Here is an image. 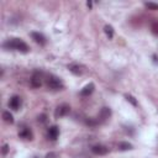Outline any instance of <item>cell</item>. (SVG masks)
Listing matches in <instances>:
<instances>
[{
    "label": "cell",
    "mask_w": 158,
    "mask_h": 158,
    "mask_svg": "<svg viewBox=\"0 0 158 158\" xmlns=\"http://www.w3.org/2000/svg\"><path fill=\"white\" fill-rule=\"evenodd\" d=\"M4 48H7V49H15V51H19V52H22V53H27L28 52V46L20 38H9L7 41L4 42Z\"/></svg>",
    "instance_id": "obj_1"
},
{
    "label": "cell",
    "mask_w": 158,
    "mask_h": 158,
    "mask_svg": "<svg viewBox=\"0 0 158 158\" xmlns=\"http://www.w3.org/2000/svg\"><path fill=\"white\" fill-rule=\"evenodd\" d=\"M47 85H48V88L52 89V90H60V89H63V83H62V80H60L58 77L53 75V74H49V75L47 77Z\"/></svg>",
    "instance_id": "obj_2"
},
{
    "label": "cell",
    "mask_w": 158,
    "mask_h": 158,
    "mask_svg": "<svg viewBox=\"0 0 158 158\" xmlns=\"http://www.w3.org/2000/svg\"><path fill=\"white\" fill-rule=\"evenodd\" d=\"M42 72L40 70H35L31 75V79H30V84L32 88H40L42 85Z\"/></svg>",
    "instance_id": "obj_3"
},
{
    "label": "cell",
    "mask_w": 158,
    "mask_h": 158,
    "mask_svg": "<svg viewBox=\"0 0 158 158\" xmlns=\"http://www.w3.org/2000/svg\"><path fill=\"white\" fill-rule=\"evenodd\" d=\"M69 111H70L69 105H67V104H62V105L57 106V109H56V111H54V117H56V118L63 117V116L68 115Z\"/></svg>",
    "instance_id": "obj_4"
},
{
    "label": "cell",
    "mask_w": 158,
    "mask_h": 158,
    "mask_svg": "<svg viewBox=\"0 0 158 158\" xmlns=\"http://www.w3.org/2000/svg\"><path fill=\"white\" fill-rule=\"evenodd\" d=\"M20 106H21V98L17 95H12L9 100V107L16 111L20 109Z\"/></svg>",
    "instance_id": "obj_5"
},
{
    "label": "cell",
    "mask_w": 158,
    "mask_h": 158,
    "mask_svg": "<svg viewBox=\"0 0 158 158\" xmlns=\"http://www.w3.org/2000/svg\"><path fill=\"white\" fill-rule=\"evenodd\" d=\"M19 137L22 139H30L31 141V139H33V133L28 127H22L19 131Z\"/></svg>",
    "instance_id": "obj_6"
},
{
    "label": "cell",
    "mask_w": 158,
    "mask_h": 158,
    "mask_svg": "<svg viewBox=\"0 0 158 158\" xmlns=\"http://www.w3.org/2000/svg\"><path fill=\"white\" fill-rule=\"evenodd\" d=\"M91 152L94 154H98V156H104L109 152V148L105 147L104 144H95V146L91 147Z\"/></svg>",
    "instance_id": "obj_7"
},
{
    "label": "cell",
    "mask_w": 158,
    "mask_h": 158,
    "mask_svg": "<svg viewBox=\"0 0 158 158\" xmlns=\"http://www.w3.org/2000/svg\"><path fill=\"white\" fill-rule=\"evenodd\" d=\"M58 136H59V128H58L57 126H51V127L48 128V131H47V137H48V139L56 141V139L58 138Z\"/></svg>",
    "instance_id": "obj_8"
},
{
    "label": "cell",
    "mask_w": 158,
    "mask_h": 158,
    "mask_svg": "<svg viewBox=\"0 0 158 158\" xmlns=\"http://www.w3.org/2000/svg\"><path fill=\"white\" fill-rule=\"evenodd\" d=\"M31 37H32V40L36 42V43H38V44H44L46 43V37L42 35V33H40V32H32L31 33Z\"/></svg>",
    "instance_id": "obj_9"
},
{
    "label": "cell",
    "mask_w": 158,
    "mask_h": 158,
    "mask_svg": "<svg viewBox=\"0 0 158 158\" xmlns=\"http://www.w3.org/2000/svg\"><path fill=\"white\" fill-rule=\"evenodd\" d=\"M110 115H111V110L109 109V107H102L101 110H100V112H99V121H105V120H107L109 117H110Z\"/></svg>",
    "instance_id": "obj_10"
},
{
    "label": "cell",
    "mask_w": 158,
    "mask_h": 158,
    "mask_svg": "<svg viewBox=\"0 0 158 158\" xmlns=\"http://www.w3.org/2000/svg\"><path fill=\"white\" fill-rule=\"evenodd\" d=\"M94 89H95V86H94V84L93 83H90V84H88V85H85L81 90H80V95L81 96H89L93 91H94Z\"/></svg>",
    "instance_id": "obj_11"
},
{
    "label": "cell",
    "mask_w": 158,
    "mask_h": 158,
    "mask_svg": "<svg viewBox=\"0 0 158 158\" xmlns=\"http://www.w3.org/2000/svg\"><path fill=\"white\" fill-rule=\"evenodd\" d=\"M68 69H69L73 74H75V75H80V74L83 73L81 67L78 65V64H70V65H68Z\"/></svg>",
    "instance_id": "obj_12"
},
{
    "label": "cell",
    "mask_w": 158,
    "mask_h": 158,
    "mask_svg": "<svg viewBox=\"0 0 158 158\" xmlns=\"http://www.w3.org/2000/svg\"><path fill=\"white\" fill-rule=\"evenodd\" d=\"M2 118L7 123H14V116H12V114H10V111H4L2 112Z\"/></svg>",
    "instance_id": "obj_13"
},
{
    "label": "cell",
    "mask_w": 158,
    "mask_h": 158,
    "mask_svg": "<svg viewBox=\"0 0 158 158\" xmlns=\"http://www.w3.org/2000/svg\"><path fill=\"white\" fill-rule=\"evenodd\" d=\"M117 147H118L120 151H128V149H132V144L128 143V142H120Z\"/></svg>",
    "instance_id": "obj_14"
},
{
    "label": "cell",
    "mask_w": 158,
    "mask_h": 158,
    "mask_svg": "<svg viewBox=\"0 0 158 158\" xmlns=\"http://www.w3.org/2000/svg\"><path fill=\"white\" fill-rule=\"evenodd\" d=\"M104 31H105V33H106V36H107L109 38H112V37H114V28H112V26L106 25V26L104 27Z\"/></svg>",
    "instance_id": "obj_15"
},
{
    "label": "cell",
    "mask_w": 158,
    "mask_h": 158,
    "mask_svg": "<svg viewBox=\"0 0 158 158\" xmlns=\"http://www.w3.org/2000/svg\"><path fill=\"white\" fill-rule=\"evenodd\" d=\"M151 30H152L153 33L158 35V21H153V22H152V25H151Z\"/></svg>",
    "instance_id": "obj_16"
},
{
    "label": "cell",
    "mask_w": 158,
    "mask_h": 158,
    "mask_svg": "<svg viewBox=\"0 0 158 158\" xmlns=\"http://www.w3.org/2000/svg\"><path fill=\"white\" fill-rule=\"evenodd\" d=\"M144 5H146V7H148L149 10H158V4H154V2H146Z\"/></svg>",
    "instance_id": "obj_17"
},
{
    "label": "cell",
    "mask_w": 158,
    "mask_h": 158,
    "mask_svg": "<svg viewBox=\"0 0 158 158\" xmlns=\"http://www.w3.org/2000/svg\"><path fill=\"white\" fill-rule=\"evenodd\" d=\"M125 98H126V99H127V101H130L133 106H137V101L135 100V98H133L132 95H128V94H127V95H125Z\"/></svg>",
    "instance_id": "obj_18"
},
{
    "label": "cell",
    "mask_w": 158,
    "mask_h": 158,
    "mask_svg": "<svg viewBox=\"0 0 158 158\" xmlns=\"http://www.w3.org/2000/svg\"><path fill=\"white\" fill-rule=\"evenodd\" d=\"M37 121L41 122V123H44V122L47 121V116H46L44 114H42V115H40V116L37 117Z\"/></svg>",
    "instance_id": "obj_19"
},
{
    "label": "cell",
    "mask_w": 158,
    "mask_h": 158,
    "mask_svg": "<svg viewBox=\"0 0 158 158\" xmlns=\"http://www.w3.org/2000/svg\"><path fill=\"white\" fill-rule=\"evenodd\" d=\"M57 157H58V154L56 152H49L46 154V158H57Z\"/></svg>",
    "instance_id": "obj_20"
},
{
    "label": "cell",
    "mask_w": 158,
    "mask_h": 158,
    "mask_svg": "<svg viewBox=\"0 0 158 158\" xmlns=\"http://www.w3.org/2000/svg\"><path fill=\"white\" fill-rule=\"evenodd\" d=\"M7 151H9V146H7V144H4V146H2V154L5 156V154L7 153Z\"/></svg>",
    "instance_id": "obj_21"
}]
</instances>
